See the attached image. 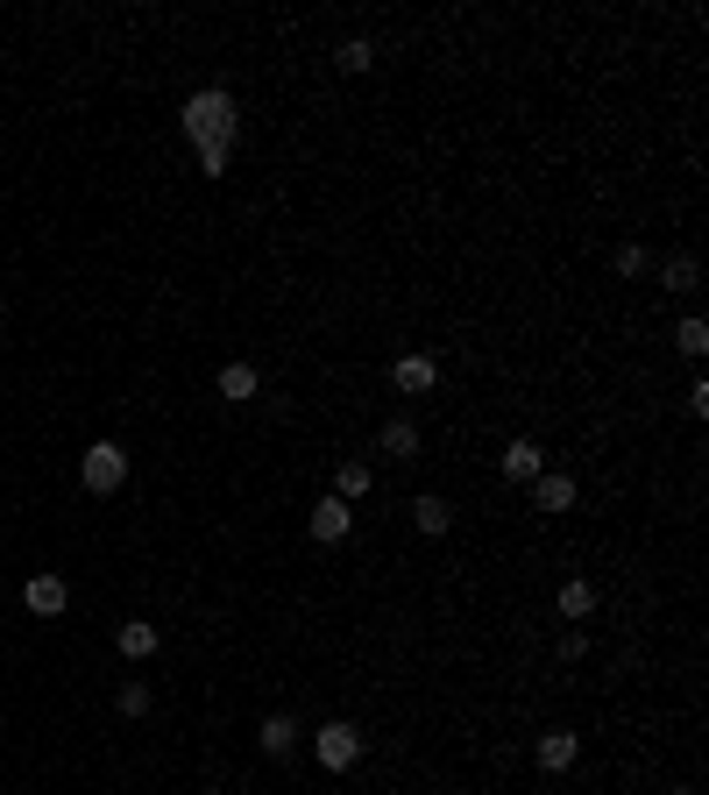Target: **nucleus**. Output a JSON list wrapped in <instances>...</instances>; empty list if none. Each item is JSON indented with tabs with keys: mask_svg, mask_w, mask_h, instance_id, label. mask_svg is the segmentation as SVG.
<instances>
[{
	"mask_svg": "<svg viewBox=\"0 0 709 795\" xmlns=\"http://www.w3.org/2000/svg\"><path fill=\"white\" fill-rule=\"evenodd\" d=\"M306 533L320 540V547H334V540H348V533H355V504H341V498H320V504H312V519H306Z\"/></svg>",
	"mask_w": 709,
	"mask_h": 795,
	"instance_id": "obj_5",
	"label": "nucleus"
},
{
	"mask_svg": "<svg viewBox=\"0 0 709 795\" xmlns=\"http://www.w3.org/2000/svg\"><path fill=\"white\" fill-rule=\"evenodd\" d=\"M674 349H682V355H688V363H702V355H709V327L696 320V313H688V320H682V327H674Z\"/></svg>",
	"mask_w": 709,
	"mask_h": 795,
	"instance_id": "obj_16",
	"label": "nucleus"
},
{
	"mask_svg": "<svg viewBox=\"0 0 709 795\" xmlns=\"http://www.w3.org/2000/svg\"><path fill=\"white\" fill-rule=\"evenodd\" d=\"M79 484L93 490V498H114L121 484H128V447H114V441H93L79 455Z\"/></svg>",
	"mask_w": 709,
	"mask_h": 795,
	"instance_id": "obj_2",
	"label": "nucleus"
},
{
	"mask_svg": "<svg viewBox=\"0 0 709 795\" xmlns=\"http://www.w3.org/2000/svg\"><path fill=\"white\" fill-rule=\"evenodd\" d=\"M412 526L426 533V540H441L447 526H455V512H447V498H433V490H426V498H412Z\"/></svg>",
	"mask_w": 709,
	"mask_h": 795,
	"instance_id": "obj_11",
	"label": "nucleus"
},
{
	"mask_svg": "<svg viewBox=\"0 0 709 795\" xmlns=\"http://www.w3.org/2000/svg\"><path fill=\"white\" fill-rule=\"evenodd\" d=\"M645 263H653V257H645V249L639 242H625V249H617V277H639V270Z\"/></svg>",
	"mask_w": 709,
	"mask_h": 795,
	"instance_id": "obj_21",
	"label": "nucleus"
},
{
	"mask_svg": "<svg viewBox=\"0 0 709 795\" xmlns=\"http://www.w3.org/2000/svg\"><path fill=\"white\" fill-rule=\"evenodd\" d=\"M255 391H263V377H255V363H228V370H220V398H228V405H249Z\"/></svg>",
	"mask_w": 709,
	"mask_h": 795,
	"instance_id": "obj_12",
	"label": "nucleus"
},
{
	"mask_svg": "<svg viewBox=\"0 0 709 795\" xmlns=\"http://www.w3.org/2000/svg\"><path fill=\"white\" fill-rule=\"evenodd\" d=\"M334 65H341V71H369V65H376V43H369V36H348V43L334 50Z\"/></svg>",
	"mask_w": 709,
	"mask_h": 795,
	"instance_id": "obj_19",
	"label": "nucleus"
},
{
	"mask_svg": "<svg viewBox=\"0 0 709 795\" xmlns=\"http://www.w3.org/2000/svg\"><path fill=\"white\" fill-rule=\"evenodd\" d=\"M376 447H384V462H419V427L412 419H384Z\"/></svg>",
	"mask_w": 709,
	"mask_h": 795,
	"instance_id": "obj_9",
	"label": "nucleus"
},
{
	"mask_svg": "<svg viewBox=\"0 0 709 795\" xmlns=\"http://www.w3.org/2000/svg\"><path fill=\"white\" fill-rule=\"evenodd\" d=\"M504 476L511 484H539V476H547V447L539 441H511L504 447Z\"/></svg>",
	"mask_w": 709,
	"mask_h": 795,
	"instance_id": "obj_8",
	"label": "nucleus"
},
{
	"mask_svg": "<svg viewBox=\"0 0 709 795\" xmlns=\"http://www.w3.org/2000/svg\"><path fill=\"white\" fill-rule=\"evenodd\" d=\"M553 611H561V618H590L596 611V582H561V590H553Z\"/></svg>",
	"mask_w": 709,
	"mask_h": 795,
	"instance_id": "obj_13",
	"label": "nucleus"
},
{
	"mask_svg": "<svg viewBox=\"0 0 709 795\" xmlns=\"http://www.w3.org/2000/svg\"><path fill=\"white\" fill-rule=\"evenodd\" d=\"M114 703H121V717H149V689H142V682H121Z\"/></svg>",
	"mask_w": 709,
	"mask_h": 795,
	"instance_id": "obj_20",
	"label": "nucleus"
},
{
	"mask_svg": "<svg viewBox=\"0 0 709 795\" xmlns=\"http://www.w3.org/2000/svg\"><path fill=\"white\" fill-rule=\"evenodd\" d=\"M185 143L199 149V157H214V149H235V128H241V114H235V93L228 86H199V93L185 100Z\"/></svg>",
	"mask_w": 709,
	"mask_h": 795,
	"instance_id": "obj_1",
	"label": "nucleus"
},
{
	"mask_svg": "<svg viewBox=\"0 0 709 795\" xmlns=\"http://www.w3.org/2000/svg\"><path fill=\"white\" fill-rule=\"evenodd\" d=\"M688 412H696V419L709 412V377H696V384H688Z\"/></svg>",
	"mask_w": 709,
	"mask_h": 795,
	"instance_id": "obj_22",
	"label": "nucleus"
},
{
	"mask_svg": "<svg viewBox=\"0 0 709 795\" xmlns=\"http://www.w3.org/2000/svg\"><path fill=\"white\" fill-rule=\"evenodd\" d=\"M575 753H582L575 731H539V746H533V760H539L547 774H568V768H575Z\"/></svg>",
	"mask_w": 709,
	"mask_h": 795,
	"instance_id": "obj_7",
	"label": "nucleus"
},
{
	"mask_svg": "<svg viewBox=\"0 0 709 795\" xmlns=\"http://www.w3.org/2000/svg\"><path fill=\"white\" fill-rule=\"evenodd\" d=\"M291 746H298V725H291L284 711H270V717H263V753H270V760H284Z\"/></svg>",
	"mask_w": 709,
	"mask_h": 795,
	"instance_id": "obj_15",
	"label": "nucleus"
},
{
	"mask_svg": "<svg viewBox=\"0 0 709 795\" xmlns=\"http://www.w3.org/2000/svg\"><path fill=\"white\" fill-rule=\"evenodd\" d=\"M114 647L128 654V661H149V654H157V625H149V618H128V625L114 633Z\"/></svg>",
	"mask_w": 709,
	"mask_h": 795,
	"instance_id": "obj_14",
	"label": "nucleus"
},
{
	"mask_svg": "<svg viewBox=\"0 0 709 795\" xmlns=\"http://www.w3.org/2000/svg\"><path fill=\"white\" fill-rule=\"evenodd\" d=\"M533 504H539V512H575V476L547 469V476L533 484Z\"/></svg>",
	"mask_w": 709,
	"mask_h": 795,
	"instance_id": "obj_10",
	"label": "nucleus"
},
{
	"mask_svg": "<svg viewBox=\"0 0 709 795\" xmlns=\"http://www.w3.org/2000/svg\"><path fill=\"white\" fill-rule=\"evenodd\" d=\"M390 384H398L404 398H426L433 384H441V363H433V355H398V370H390Z\"/></svg>",
	"mask_w": 709,
	"mask_h": 795,
	"instance_id": "obj_6",
	"label": "nucleus"
},
{
	"mask_svg": "<svg viewBox=\"0 0 709 795\" xmlns=\"http://www.w3.org/2000/svg\"><path fill=\"white\" fill-rule=\"evenodd\" d=\"M334 484H341V490H334V498H341V504H355V498H362V490H369V484H376V476H369V462H341V476H334Z\"/></svg>",
	"mask_w": 709,
	"mask_h": 795,
	"instance_id": "obj_17",
	"label": "nucleus"
},
{
	"mask_svg": "<svg viewBox=\"0 0 709 795\" xmlns=\"http://www.w3.org/2000/svg\"><path fill=\"white\" fill-rule=\"evenodd\" d=\"M682 795H696V788H682Z\"/></svg>",
	"mask_w": 709,
	"mask_h": 795,
	"instance_id": "obj_23",
	"label": "nucleus"
},
{
	"mask_svg": "<svg viewBox=\"0 0 709 795\" xmlns=\"http://www.w3.org/2000/svg\"><path fill=\"white\" fill-rule=\"evenodd\" d=\"M22 604L36 611V618H65V604H71V582L57 576V568H43V576H28V582H22Z\"/></svg>",
	"mask_w": 709,
	"mask_h": 795,
	"instance_id": "obj_4",
	"label": "nucleus"
},
{
	"mask_svg": "<svg viewBox=\"0 0 709 795\" xmlns=\"http://www.w3.org/2000/svg\"><path fill=\"white\" fill-rule=\"evenodd\" d=\"M696 277H702L696 257H667L660 263V284H667V292H696Z\"/></svg>",
	"mask_w": 709,
	"mask_h": 795,
	"instance_id": "obj_18",
	"label": "nucleus"
},
{
	"mask_svg": "<svg viewBox=\"0 0 709 795\" xmlns=\"http://www.w3.org/2000/svg\"><path fill=\"white\" fill-rule=\"evenodd\" d=\"M312 760H320L327 774H348L355 760H362V731L348 725V717H334V725H320V731H312Z\"/></svg>",
	"mask_w": 709,
	"mask_h": 795,
	"instance_id": "obj_3",
	"label": "nucleus"
}]
</instances>
